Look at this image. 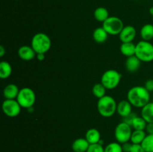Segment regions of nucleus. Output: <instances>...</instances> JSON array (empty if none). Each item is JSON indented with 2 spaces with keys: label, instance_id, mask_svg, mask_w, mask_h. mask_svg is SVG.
<instances>
[{
  "label": "nucleus",
  "instance_id": "obj_11",
  "mask_svg": "<svg viewBox=\"0 0 153 152\" xmlns=\"http://www.w3.org/2000/svg\"><path fill=\"white\" fill-rule=\"evenodd\" d=\"M18 56L21 60L25 61H29L34 59L37 54L34 52L32 47L30 46H22L18 49Z\"/></svg>",
  "mask_w": 153,
  "mask_h": 152
},
{
  "label": "nucleus",
  "instance_id": "obj_1",
  "mask_svg": "<svg viewBox=\"0 0 153 152\" xmlns=\"http://www.w3.org/2000/svg\"><path fill=\"white\" fill-rule=\"evenodd\" d=\"M127 100L133 107L142 108L149 102L150 94L144 86H133L127 93Z\"/></svg>",
  "mask_w": 153,
  "mask_h": 152
},
{
  "label": "nucleus",
  "instance_id": "obj_36",
  "mask_svg": "<svg viewBox=\"0 0 153 152\" xmlns=\"http://www.w3.org/2000/svg\"><path fill=\"white\" fill-rule=\"evenodd\" d=\"M149 13H150L152 16H153V7H151L150 8H149Z\"/></svg>",
  "mask_w": 153,
  "mask_h": 152
},
{
  "label": "nucleus",
  "instance_id": "obj_7",
  "mask_svg": "<svg viewBox=\"0 0 153 152\" xmlns=\"http://www.w3.org/2000/svg\"><path fill=\"white\" fill-rule=\"evenodd\" d=\"M102 28L110 35H119L124 25L122 19L117 16H109L102 23Z\"/></svg>",
  "mask_w": 153,
  "mask_h": 152
},
{
  "label": "nucleus",
  "instance_id": "obj_27",
  "mask_svg": "<svg viewBox=\"0 0 153 152\" xmlns=\"http://www.w3.org/2000/svg\"><path fill=\"white\" fill-rule=\"evenodd\" d=\"M105 152H123L122 145L117 142H113L105 147Z\"/></svg>",
  "mask_w": 153,
  "mask_h": 152
},
{
  "label": "nucleus",
  "instance_id": "obj_16",
  "mask_svg": "<svg viewBox=\"0 0 153 152\" xmlns=\"http://www.w3.org/2000/svg\"><path fill=\"white\" fill-rule=\"evenodd\" d=\"M85 139L88 140L90 145L100 143L101 141V134L100 132L96 128H90L85 134Z\"/></svg>",
  "mask_w": 153,
  "mask_h": 152
},
{
  "label": "nucleus",
  "instance_id": "obj_9",
  "mask_svg": "<svg viewBox=\"0 0 153 152\" xmlns=\"http://www.w3.org/2000/svg\"><path fill=\"white\" fill-rule=\"evenodd\" d=\"M2 111L8 117H16L19 115L22 107L16 99H5L1 105Z\"/></svg>",
  "mask_w": 153,
  "mask_h": 152
},
{
  "label": "nucleus",
  "instance_id": "obj_20",
  "mask_svg": "<svg viewBox=\"0 0 153 152\" xmlns=\"http://www.w3.org/2000/svg\"><path fill=\"white\" fill-rule=\"evenodd\" d=\"M140 37L145 41H149L153 39V25L146 24L143 25L140 31Z\"/></svg>",
  "mask_w": 153,
  "mask_h": 152
},
{
  "label": "nucleus",
  "instance_id": "obj_13",
  "mask_svg": "<svg viewBox=\"0 0 153 152\" xmlns=\"http://www.w3.org/2000/svg\"><path fill=\"white\" fill-rule=\"evenodd\" d=\"M90 143L85 138H78L72 143V150L74 152H87Z\"/></svg>",
  "mask_w": 153,
  "mask_h": 152
},
{
  "label": "nucleus",
  "instance_id": "obj_24",
  "mask_svg": "<svg viewBox=\"0 0 153 152\" xmlns=\"http://www.w3.org/2000/svg\"><path fill=\"white\" fill-rule=\"evenodd\" d=\"M147 122L142 116H136L133 120L131 124V128L134 130H140V131H144L146 129Z\"/></svg>",
  "mask_w": 153,
  "mask_h": 152
},
{
  "label": "nucleus",
  "instance_id": "obj_29",
  "mask_svg": "<svg viewBox=\"0 0 153 152\" xmlns=\"http://www.w3.org/2000/svg\"><path fill=\"white\" fill-rule=\"evenodd\" d=\"M136 116H137L136 113H130L129 115H128L127 116H126V117L123 118V122H126V124H128V125H131V124H132L133 120H134V118H135Z\"/></svg>",
  "mask_w": 153,
  "mask_h": 152
},
{
  "label": "nucleus",
  "instance_id": "obj_14",
  "mask_svg": "<svg viewBox=\"0 0 153 152\" xmlns=\"http://www.w3.org/2000/svg\"><path fill=\"white\" fill-rule=\"evenodd\" d=\"M19 89L14 83L7 85L3 89V95L5 99H16Z\"/></svg>",
  "mask_w": 153,
  "mask_h": 152
},
{
  "label": "nucleus",
  "instance_id": "obj_17",
  "mask_svg": "<svg viewBox=\"0 0 153 152\" xmlns=\"http://www.w3.org/2000/svg\"><path fill=\"white\" fill-rule=\"evenodd\" d=\"M120 52L122 53V55L128 58V57L135 55L136 45H134L132 42H129V43H122L120 47Z\"/></svg>",
  "mask_w": 153,
  "mask_h": 152
},
{
  "label": "nucleus",
  "instance_id": "obj_6",
  "mask_svg": "<svg viewBox=\"0 0 153 152\" xmlns=\"http://www.w3.org/2000/svg\"><path fill=\"white\" fill-rule=\"evenodd\" d=\"M16 100L22 108L32 107L36 101V95L34 90L29 87H23L19 89Z\"/></svg>",
  "mask_w": 153,
  "mask_h": 152
},
{
  "label": "nucleus",
  "instance_id": "obj_2",
  "mask_svg": "<svg viewBox=\"0 0 153 152\" xmlns=\"http://www.w3.org/2000/svg\"><path fill=\"white\" fill-rule=\"evenodd\" d=\"M116 101L113 97L110 95H105L100 98L97 102V110L102 116L105 118L111 117L115 113H117Z\"/></svg>",
  "mask_w": 153,
  "mask_h": 152
},
{
  "label": "nucleus",
  "instance_id": "obj_34",
  "mask_svg": "<svg viewBox=\"0 0 153 152\" xmlns=\"http://www.w3.org/2000/svg\"><path fill=\"white\" fill-rule=\"evenodd\" d=\"M36 58H37V59L38 60V61H43V60L45 59V54H43V53L37 54V55H36Z\"/></svg>",
  "mask_w": 153,
  "mask_h": 152
},
{
  "label": "nucleus",
  "instance_id": "obj_22",
  "mask_svg": "<svg viewBox=\"0 0 153 152\" xmlns=\"http://www.w3.org/2000/svg\"><path fill=\"white\" fill-rule=\"evenodd\" d=\"M12 66L7 61H1L0 63V77L1 79H7L11 75Z\"/></svg>",
  "mask_w": 153,
  "mask_h": 152
},
{
  "label": "nucleus",
  "instance_id": "obj_8",
  "mask_svg": "<svg viewBox=\"0 0 153 152\" xmlns=\"http://www.w3.org/2000/svg\"><path fill=\"white\" fill-rule=\"evenodd\" d=\"M131 126L128 125L126 122H122L118 124L114 130V137L117 142L120 144L129 142L131 139Z\"/></svg>",
  "mask_w": 153,
  "mask_h": 152
},
{
  "label": "nucleus",
  "instance_id": "obj_10",
  "mask_svg": "<svg viewBox=\"0 0 153 152\" xmlns=\"http://www.w3.org/2000/svg\"><path fill=\"white\" fill-rule=\"evenodd\" d=\"M136 31L135 28L131 25H126L124 26L121 32L120 33L119 37L120 40L122 43H129L132 42L136 37Z\"/></svg>",
  "mask_w": 153,
  "mask_h": 152
},
{
  "label": "nucleus",
  "instance_id": "obj_4",
  "mask_svg": "<svg viewBox=\"0 0 153 152\" xmlns=\"http://www.w3.org/2000/svg\"><path fill=\"white\" fill-rule=\"evenodd\" d=\"M135 56L141 62L153 61V44L149 41L141 40L136 44Z\"/></svg>",
  "mask_w": 153,
  "mask_h": 152
},
{
  "label": "nucleus",
  "instance_id": "obj_35",
  "mask_svg": "<svg viewBox=\"0 0 153 152\" xmlns=\"http://www.w3.org/2000/svg\"><path fill=\"white\" fill-rule=\"evenodd\" d=\"M6 53V50L3 46H0V57H3Z\"/></svg>",
  "mask_w": 153,
  "mask_h": 152
},
{
  "label": "nucleus",
  "instance_id": "obj_19",
  "mask_svg": "<svg viewBox=\"0 0 153 152\" xmlns=\"http://www.w3.org/2000/svg\"><path fill=\"white\" fill-rule=\"evenodd\" d=\"M141 116L147 123H153V102H149L142 107Z\"/></svg>",
  "mask_w": 153,
  "mask_h": 152
},
{
  "label": "nucleus",
  "instance_id": "obj_30",
  "mask_svg": "<svg viewBox=\"0 0 153 152\" xmlns=\"http://www.w3.org/2000/svg\"><path fill=\"white\" fill-rule=\"evenodd\" d=\"M130 152H146L141 145L133 144Z\"/></svg>",
  "mask_w": 153,
  "mask_h": 152
},
{
  "label": "nucleus",
  "instance_id": "obj_12",
  "mask_svg": "<svg viewBox=\"0 0 153 152\" xmlns=\"http://www.w3.org/2000/svg\"><path fill=\"white\" fill-rule=\"evenodd\" d=\"M132 107L133 106L128 100H122L117 104V113L121 117H126L132 113Z\"/></svg>",
  "mask_w": 153,
  "mask_h": 152
},
{
  "label": "nucleus",
  "instance_id": "obj_33",
  "mask_svg": "<svg viewBox=\"0 0 153 152\" xmlns=\"http://www.w3.org/2000/svg\"><path fill=\"white\" fill-rule=\"evenodd\" d=\"M145 130L148 134H153V123H147Z\"/></svg>",
  "mask_w": 153,
  "mask_h": 152
},
{
  "label": "nucleus",
  "instance_id": "obj_23",
  "mask_svg": "<svg viewBox=\"0 0 153 152\" xmlns=\"http://www.w3.org/2000/svg\"><path fill=\"white\" fill-rule=\"evenodd\" d=\"M146 134L144 131H140V130H134L132 131V134H131V142L132 144H136V145H140L142 143V142L143 141V139L146 137Z\"/></svg>",
  "mask_w": 153,
  "mask_h": 152
},
{
  "label": "nucleus",
  "instance_id": "obj_5",
  "mask_svg": "<svg viewBox=\"0 0 153 152\" xmlns=\"http://www.w3.org/2000/svg\"><path fill=\"white\" fill-rule=\"evenodd\" d=\"M120 73L115 69H108L105 72L101 77V83L108 90L117 87L121 81Z\"/></svg>",
  "mask_w": 153,
  "mask_h": 152
},
{
  "label": "nucleus",
  "instance_id": "obj_18",
  "mask_svg": "<svg viewBox=\"0 0 153 152\" xmlns=\"http://www.w3.org/2000/svg\"><path fill=\"white\" fill-rule=\"evenodd\" d=\"M108 37V34L102 27H99L96 28L93 33V38L94 41L97 43H105L107 40Z\"/></svg>",
  "mask_w": 153,
  "mask_h": 152
},
{
  "label": "nucleus",
  "instance_id": "obj_26",
  "mask_svg": "<svg viewBox=\"0 0 153 152\" xmlns=\"http://www.w3.org/2000/svg\"><path fill=\"white\" fill-rule=\"evenodd\" d=\"M140 145L146 152H153V134H147Z\"/></svg>",
  "mask_w": 153,
  "mask_h": 152
},
{
  "label": "nucleus",
  "instance_id": "obj_37",
  "mask_svg": "<svg viewBox=\"0 0 153 152\" xmlns=\"http://www.w3.org/2000/svg\"><path fill=\"white\" fill-rule=\"evenodd\" d=\"M152 19H153V16H152Z\"/></svg>",
  "mask_w": 153,
  "mask_h": 152
},
{
  "label": "nucleus",
  "instance_id": "obj_21",
  "mask_svg": "<svg viewBox=\"0 0 153 152\" xmlns=\"http://www.w3.org/2000/svg\"><path fill=\"white\" fill-rule=\"evenodd\" d=\"M94 18L96 19V20H97L98 22H102L103 23V22L109 17L108 10L105 7H99L94 10Z\"/></svg>",
  "mask_w": 153,
  "mask_h": 152
},
{
  "label": "nucleus",
  "instance_id": "obj_32",
  "mask_svg": "<svg viewBox=\"0 0 153 152\" xmlns=\"http://www.w3.org/2000/svg\"><path fill=\"white\" fill-rule=\"evenodd\" d=\"M122 145V148H123V152H130L131 151V147H132V143L129 142H127L123 143Z\"/></svg>",
  "mask_w": 153,
  "mask_h": 152
},
{
  "label": "nucleus",
  "instance_id": "obj_25",
  "mask_svg": "<svg viewBox=\"0 0 153 152\" xmlns=\"http://www.w3.org/2000/svg\"><path fill=\"white\" fill-rule=\"evenodd\" d=\"M106 89L104 86L102 85V83H96L94 86H93L92 89V92L94 94V95L95 97H97V98H101L102 97H104L106 93Z\"/></svg>",
  "mask_w": 153,
  "mask_h": 152
},
{
  "label": "nucleus",
  "instance_id": "obj_28",
  "mask_svg": "<svg viewBox=\"0 0 153 152\" xmlns=\"http://www.w3.org/2000/svg\"><path fill=\"white\" fill-rule=\"evenodd\" d=\"M87 152H105V148L100 143L90 145Z\"/></svg>",
  "mask_w": 153,
  "mask_h": 152
},
{
  "label": "nucleus",
  "instance_id": "obj_15",
  "mask_svg": "<svg viewBox=\"0 0 153 152\" xmlns=\"http://www.w3.org/2000/svg\"><path fill=\"white\" fill-rule=\"evenodd\" d=\"M140 63H141V61L135 55H133V56L127 58L125 63V66L128 72H135L140 68Z\"/></svg>",
  "mask_w": 153,
  "mask_h": 152
},
{
  "label": "nucleus",
  "instance_id": "obj_3",
  "mask_svg": "<svg viewBox=\"0 0 153 152\" xmlns=\"http://www.w3.org/2000/svg\"><path fill=\"white\" fill-rule=\"evenodd\" d=\"M52 42L49 36L45 33H37L33 36L31 42V46L36 54H46L50 49Z\"/></svg>",
  "mask_w": 153,
  "mask_h": 152
},
{
  "label": "nucleus",
  "instance_id": "obj_31",
  "mask_svg": "<svg viewBox=\"0 0 153 152\" xmlns=\"http://www.w3.org/2000/svg\"><path fill=\"white\" fill-rule=\"evenodd\" d=\"M144 87L149 91V92H153V79H149L146 81Z\"/></svg>",
  "mask_w": 153,
  "mask_h": 152
}]
</instances>
